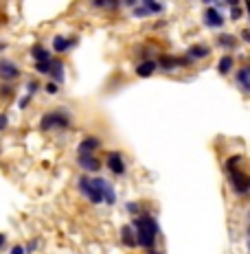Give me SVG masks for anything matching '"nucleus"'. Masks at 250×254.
I'll return each instance as SVG.
<instances>
[{
	"mask_svg": "<svg viewBox=\"0 0 250 254\" xmlns=\"http://www.w3.org/2000/svg\"><path fill=\"white\" fill-rule=\"evenodd\" d=\"M116 202H119L116 189L112 186V182H110V180H105V184H103V204H105V206H114Z\"/></svg>",
	"mask_w": 250,
	"mask_h": 254,
	"instance_id": "nucleus-21",
	"label": "nucleus"
},
{
	"mask_svg": "<svg viewBox=\"0 0 250 254\" xmlns=\"http://www.w3.org/2000/svg\"><path fill=\"white\" fill-rule=\"evenodd\" d=\"M235 85L244 96H250V62L235 68Z\"/></svg>",
	"mask_w": 250,
	"mask_h": 254,
	"instance_id": "nucleus-12",
	"label": "nucleus"
},
{
	"mask_svg": "<svg viewBox=\"0 0 250 254\" xmlns=\"http://www.w3.org/2000/svg\"><path fill=\"white\" fill-rule=\"evenodd\" d=\"M158 73V62H156V57H151V59H141V62H136L134 66V75L139 79H150V77H154V75Z\"/></svg>",
	"mask_w": 250,
	"mask_h": 254,
	"instance_id": "nucleus-15",
	"label": "nucleus"
},
{
	"mask_svg": "<svg viewBox=\"0 0 250 254\" xmlns=\"http://www.w3.org/2000/svg\"><path fill=\"white\" fill-rule=\"evenodd\" d=\"M33 99H35V96H31V94H27V92H24V94H20V96H16V103H18V110H20V112H27V110H29V105H31V103H33Z\"/></svg>",
	"mask_w": 250,
	"mask_h": 254,
	"instance_id": "nucleus-25",
	"label": "nucleus"
},
{
	"mask_svg": "<svg viewBox=\"0 0 250 254\" xmlns=\"http://www.w3.org/2000/svg\"><path fill=\"white\" fill-rule=\"evenodd\" d=\"M79 46V35H62V33H55L50 38V53L62 57V55H68L73 48Z\"/></svg>",
	"mask_w": 250,
	"mask_h": 254,
	"instance_id": "nucleus-8",
	"label": "nucleus"
},
{
	"mask_svg": "<svg viewBox=\"0 0 250 254\" xmlns=\"http://www.w3.org/2000/svg\"><path fill=\"white\" fill-rule=\"evenodd\" d=\"M7 48H9V42H4V40H0V55H2Z\"/></svg>",
	"mask_w": 250,
	"mask_h": 254,
	"instance_id": "nucleus-40",
	"label": "nucleus"
},
{
	"mask_svg": "<svg viewBox=\"0 0 250 254\" xmlns=\"http://www.w3.org/2000/svg\"><path fill=\"white\" fill-rule=\"evenodd\" d=\"M224 4H226L228 9H231V7H239V4H242V0H224Z\"/></svg>",
	"mask_w": 250,
	"mask_h": 254,
	"instance_id": "nucleus-37",
	"label": "nucleus"
},
{
	"mask_svg": "<svg viewBox=\"0 0 250 254\" xmlns=\"http://www.w3.org/2000/svg\"><path fill=\"white\" fill-rule=\"evenodd\" d=\"M150 2H154V0H141V4H150Z\"/></svg>",
	"mask_w": 250,
	"mask_h": 254,
	"instance_id": "nucleus-43",
	"label": "nucleus"
},
{
	"mask_svg": "<svg viewBox=\"0 0 250 254\" xmlns=\"http://www.w3.org/2000/svg\"><path fill=\"white\" fill-rule=\"evenodd\" d=\"M108 177L103 175H88V173H81L77 177V191L79 195L84 197L88 204L93 206H101L103 204V184Z\"/></svg>",
	"mask_w": 250,
	"mask_h": 254,
	"instance_id": "nucleus-3",
	"label": "nucleus"
},
{
	"mask_svg": "<svg viewBox=\"0 0 250 254\" xmlns=\"http://www.w3.org/2000/svg\"><path fill=\"white\" fill-rule=\"evenodd\" d=\"M40 246H42V241L35 237V239H31V241L27 243V246H24V252H27V254H35V252L40 250Z\"/></svg>",
	"mask_w": 250,
	"mask_h": 254,
	"instance_id": "nucleus-31",
	"label": "nucleus"
},
{
	"mask_svg": "<svg viewBox=\"0 0 250 254\" xmlns=\"http://www.w3.org/2000/svg\"><path fill=\"white\" fill-rule=\"evenodd\" d=\"M147 9H150L151 16H160V13L167 11V2H162V0H154V2L147 4Z\"/></svg>",
	"mask_w": 250,
	"mask_h": 254,
	"instance_id": "nucleus-26",
	"label": "nucleus"
},
{
	"mask_svg": "<svg viewBox=\"0 0 250 254\" xmlns=\"http://www.w3.org/2000/svg\"><path fill=\"white\" fill-rule=\"evenodd\" d=\"M103 167H105V169H108L114 177L127 175V160H125V156L121 154V151H116V149H112V151H108V154H105Z\"/></svg>",
	"mask_w": 250,
	"mask_h": 254,
	"instance_id": "nucleus-9",
	"label": "nucleus"
},
{
	"mask_svg": "<svg viewBox=\"0 0 250 254\" xmlns=\"http://www.w3.org/2000/svg\"><path fill=\"white\" fill-rule=\"evenodd\" d=\"M9 127H11V116H9V112L0 110V134H2V131H7Z\"/></svg>",
	"mask_w": 250,
	"mask_h": 254,
	"instance_id": "nucleus-29",
	"label": "nucleus"
},
{
	"mask_svg": "<svg viewBox=\"0 0 250 254\" xmlns=\"http://www.w3.org/2000/svg\"><path fill=\"white\" fill-rule=\"evenodd\" d=\"M125 211L130 212L132 217H139L143 211H145V204H143V202H127L125 204Z\"/></svg>",
	"mask_w": 250,
	"mask_h": 254,
	"instance_id": "nucleus-28",
	"label": "nucleus"
},
{
	"mask_svg": "<svg viewBox=\"0 0 250 254\" xmlns=\"http://www.w3.org/2000/svg\"><path fill=\"white\" fill-rule=\"evenodd\" d=\"M162 27H167V20H158V22L151 29H162Z\"/></svg>",
	"mask_w": 250,
	"mask_h": 254,
	"instance_id": "nucleus-41",
	"label": "nucleus"
},
{
	"mask_svg": "<svg viewBox=\"0 0 250 254\" xmlns=\"http://www.w3.org/2000/svg\"><path fill=\"white\" fill-rule=\"evenodd\" d=\"M239 42H244V44H248L250 46V27H246V29H242V31H239Z\"/></svg>",
	"mask_w": 250,
	"mask_h": 254,
	"instance_id": "nucleus-33",
	"label": "nucleus"
},
{
	"mask_svg": "<svg viewBox=\"0 0 250 254\" xmlns=\"http://www.w3.org/2000/svg\"><path fill=\"white\" fill-rule=\"evenodd\" d=\"M18 96L16 84H0V103H9Z\"/></svg>",
	"mask_w": 250,
	"mask_h": 254,
	"instance_id": "nucleus-20",
	"label": "nucleus"
},
{
	"mask_svg": "<svg viewBox=\"0 0 250 254\" xmlns=\"http://www.w3.org/2000/svg\"><path fill=\"white\" fill-rule=\"evenodd\" d=\"M200 2H202V4H206V7H208V4H213V0H200Z\"/></svg>",
	"mask_w": 250,
	"mask_h": 254,
	"instance_id": "nucleus-42",
	"label": "nucleus"
},
{
	"mask_svg": "<svg viewBox=\"0 0 250 254\" xmlns=\"http://www.w3.org/2000/svg\"><path fill=\"white\" fill-rule=\"evenodd\" d=\"M130 13H132V18H136V20H145V18H151V13H150V9H147V4H136L134 9H130Z\"/></svg>",
	"mask_w": 250,
	"mask_h": 254,
	"instance_id": "nucleus-24",
	"label": "nucleus"
},
{
	"mask_svg": "<svg viewBox=\"0 0 250 254\" xmlns=\"http://www.w3.org/2000/svg\"><path fill=\"white\" fill-rule=\"evenodd\" d=\"M24 77V70L16 59L0 55V84H18Z\"/></svg>",
	"mask_w": 250,
	"mask_h": 254,
	"instance_id": "nucleus-7",
	"label": "nucleus"
},
{
	"mask_svg": "<svg viewBox=\"0 0 250 254\" xmlns=\"http://www.w3.org/2000/svg\"><path fill=\"white\" fill-rule=\"evenodd\" d=\"M77 167L81 169V173L88 175H97L103 169V160L97 154H77Z\"/></svg>",
	"mask_w": 250,
	"mask_h": 254,
	"instance_id": "nucleus-10",
	"label": "nucleus"
},
{
	"mask_svg": "<svg viewBox=\"0 0 250 254\" xmlns=\"http://www.w3.org/2000/svg\"><path fill=\"white\" fill-rule=\"evenodd\" d=\"M29 57H31V62H47V59L53 57V53H50V48L47 46V44L42 42H35L31 48H29Z\"/></svg>",
	"mask_w": 250,
	"mask_h": 254,
	"instance_id": "nucleus-19",
	"label": "nucleus"
},
{
	"mask_svg": "<svg viewBox=\"0 0 250 254\" xmlns=\"http://www.w3.org/2000/svg\"><path fill=\"white\" fill-rule=\"evenodd\" d=\"M101 149H103V140L95 134L84 136L77 145V154H97V151H101Z\"/></svg>",
	"mask_w": 250,
	"mask_h": 254,
	"instance_id": "nucleus-14",
	"label": "nucleus"
},
{
	"mask_svg": "<svg viewBox=\"0 0 250 254\" xmlns=\"http://www.w3.org/2000/svg\"><path fill=\"white\" fill-rule=\"evenodd\" d=\"M248 221H250V208H248Z\"/></svg>",
	"mask_w": 250,
	"mask_h": 254,
	"instance_id": "nucleus-44",
	"label": "nucleus"
},
{
	"mask_svg": "<svg viewBox=\"0 0 250 254\" xmlns=\"http://www.w3.org/2000/svg\"><path fill=\"white\" fill-rule=\"evenodd\" d=\"M9 254H27V252H24V246H22V243H16V246L9 250Z\"/></svg>",
	"mask_w": 250,
	"mask_h": 254,
	"instance_id": "nucleus-35",
	"label": "nucleus"
},
{
	"mask_svg": "<svg viewBox=\"0 0 250 254\" xmlns=\"http://www.w3.org/2000/svg\"><path fill=\"white\" fill-rule=\"evenodd\" d=\"M156 62H158V70H162V73H176V70H187L196 66L187 55H173V53L156 55Z\"/></svg>",
	"mask_w": 250,
	"mask_h": 254,
	"instance_id": "nucleus-5",
	"label": "nucleus"
},
{
	"mask_svg": "<svg viewBox=\"0 0 250 254\" xmlns=\"http://www.w3.org/2000/svg\"><path fill=\"white\" fill-rule=\"evenodd\" d=\"M242 4H244V11H246L248 22H250V0H242Z\"/></svg>",
	"mask_w": 250,
	"mask_h": 254,
	"instance_id": "nucleus-38",
	"label": "nucleus"
},
{
	"mask_svg": "<svg viewBox=\"0 0 250 254\" xmlns=\"http://www.w3.org/2000/svg\"><path fill=\"white\" fill-rule=\"evenodd\" d=\"M139 2H141V0H121V4H123L125 9H134Z\"/></svg>",
	"mask_w": 250,
	"mask_h": 254,
	"instance_id": "nucleus-36",
	"label": "nucleus"
},
{
	"mask_svg": "<svg viewBox=\"0 0 250 254\" xmlns=\"http://www.w3.org/2000/svg\"><path fill=\"white\" fill-rule=\"evenodd\" d=\"M202 24L206 29L219 31V29H224V24H226V18H224V13L217 11L213 4H208V7H204V11H202Z\"/></svg>",
	"mask_w": 250,
	"mask_h": 254,
	"instance_id": "nucleus-11",
	"label": "nucleus"
},
{
	"mask_svg": "<svg viewBox=\"0 0 250 254\" xmlns=\"http://www.w3.org/2000/svg\"><path fill=\"white\" fill-rule=\"evenodd\" d=\"M33 70H35V75H42V77L55 81L59 85H64V81H66V62L62 57H57V55H53L47 62H35Z\"/></svg>",
	"mask_w": 250,
	"mask_h": 254,
	"instance_id": "nucleus-4",
	"label": "nucleus"
},
{
	"mask_svg": "<svg viewBox=\"0 0 250 254\" xmlns=\"http://www.w3.org/2000/svg\"><path fill=\"white\" fill-rule=\"evenodd\" d=\"M132 226L136 232V246L145 254H162L158 252V239H160V223L156 215L143 211L139 217H132Z\"/></svg>",
	"mask_w": 250,
	"mask_h": 254,
	"instance_id": "nucleus-1",
	"label": "nucleus"
},
{
	"mask_svg": "<svg viewBox=\"0 0 250 254\" xmlns=\"http://www.w3.org/2000/svg\"><path fill=\"white\" fill-rule=\"evenodd\" d=\"M40 90H42V81H40V79H27V81H24V92H27V94H31V96H35V94H38L40 92Z\"/></svg>",
	"mask_w": 250,
	"mask_h": 254,
	"instance_id": "nucleus-23",
	"label": "nucleus"
},
{
	"mask_svg": "<svg viewBox=\"0 0 250 254\" xmlns=\"http://www.w3.org/2000/svg\"><path fill=\"white\" fill-rule=\"evenodd\" d=\"M215 70L217 75H222V77H228V75L235 73V55L233 53H224L217 57V64H215Z\"/></svg>",
	"mask_w": 250,
	"mask_h": 254,
	"instance_id": "nucleus-18",
	"label": "nucleus"
},
{
	"mask_svg": "<svg viewBox=\"0 0 250 254\" xmlns=\"http://www.w3.org/2000/svg\"><path fill=\"white\" fill-rule=\"evenodd\" d=\"M119 239H121V246L127 248V250H134L136 246V232H134V226L132 223H123L119 228Z\"/></svg>",
	"mask_w": 250,
	"mask_h": 254,
	"instance_id": "nucleus-17",
	"label": "nucleus"
},
{
	"mask_svg": "<svg viewBox=\"0 0 250 254\" xmlns=\"http://www.w3.org/2000/svg\"><path fill=\"white\" fill-rule=\"evenodd\" d=\"M42 90H44V92H47L49 96H57L59 90H62V85L55 84V81H50V79H47V81L42 84Z\"/></svg>",
	"mask_w": 250,
	"mask_h": 254,
	"instance_id": "nucleus-27",
	"label": "nucleus"
},
{
	"mask_svg": "<svg viewBox=\"0 0 250 254\" xmlns=\"http://www.w3.org/2000/svg\"><path fill=\"white\" fill-rule=\"evenodd\" d=\"M226 182H228V189H231L233 195H237V197L250 195V173L244 171V167L226 173Z\"/></svg>",
	"mask_w": 250,
	"mask_h": 254,
	"instance_id": "nucleus-6",
	"label": "nucleus"
},
{
	"mask_svg": "<svg viewBox=\"0 0 250 254\" xmlns=\"http://www.w3.org/2000/svg\"><path fill=\"white\" fill-rule=\"evenodd\" d=\"M244 13H246V11H244V4H239V7H231V9H228V16H231L233 22H239V20L244 18Z\"/></svg>",
	"mask_w": 250,
	"mask_h": 254,
	"instance_id": "nucleus-30",
	"label": "nucleus"
},
{
	"mask_svg": "<svg viewBox=\"0 0 250 254\" xmlns=\"http://www.w3.org/2000/svg\"><path fill=\"white\" fill-rule=\"evenodd\" d=\"M246 248H248V254H250V223L246 226Z\"/></svg>",
	"mask_w": 250,
	"mask_h": 254,
	"instance_id": "nucleus-39",
	"label": "nucleus"
},
{
	"mask_svg": "<svg viewBox=\"0 0 250 254\" xmlns=\"http://www.w3.org/2000/svg\"><path fill=\"white\" fill-rule=\"evenodd\" d=\"M75 127V114L66 105H57L42 112L38 119V129L42 134H57V131H70Z\"/></svg>",
	"mask_w": 250,
	"mask_h": 254,
	"instance_id": "nucleus-2",
	"label": "nucleus"
},
{
	"mask_svg": "<svg viewBox=\"0 0 250 254\" xmlns=\"http://www.w3.org/2000/svg\"><path fill=\"white\" fill-rule=\"evenodd\" d=\"M211 53H213V48H211V44H206V42H193L191 46L185 50V55L191 59L193 64L208 59V57H211Z\"/></svg>",
	"mask_w": 250,
	"mask_h": 254,
	"instance_id": "nucleus-13",
	"label": "nucleus"
},
{
	"mask_svg": "<svg viewBox=\"0 0 250 254\" xmlns=\"http://www.w3.org/2000/svg\"><path fill=\"white\" fill-rule=\"evenodd\" d=\"M244 167V156L242 154H235V156H228L224 160V173H231L235 169H242Z\"/></svg>",
	"mask_w": 250,
	"mask_h": 254,
	"instance_id": "nucleus-22",
	"label": "nucleus"
},
{
	"mask_svg": "<svg viewBox=\"0 0 250 254\" xmlns=\"http://www.w3.org/2000/svg\"><path fill=\"white\" fill-rule=\"evenodd\" d=\"M119 9H123L121 0H108V7H105V11H108V13H116Z\"/></svg>",
	"mask_w": 250,
	"mask_h": 254,
	"instance_id": "nucleus-32",
	"label": "nucleus"
},
{
	"mask_svg": "<svg viewBox=\"0 0 250 254\" xmlns=\"http://www.w3.org/2000/svg\"><path fill=\"white\" fill-rule=\"evenodd\" d=\"M239 38L235 33H217V38H215V46L217 48H222L224 53H235V50L239 48Z\"/></svg>",
	"mask_w": 250,
	"mask_h": 254,
	"instance_id": "nucleus-16",
	"label": "nucleus"
},
{
	"mask_svg": "<svg viewBox=\"0 0 250 254\" xmlns=\"http://www.w3.org/2000/svg\"><path fill=\"white\" fill-rule=\"evenodd\" d=\"M7 243H9V237H7V232H0V252L7 248Z\"/></svg>",
	"mask_w": 250,
	"mask_h": 254,
	"instance_id": "nucleus-34",
	"label": "nucleus"
}]
</instances>
